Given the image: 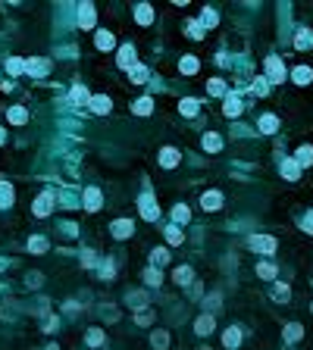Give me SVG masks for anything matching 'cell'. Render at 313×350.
I'll use <instances>...</instances> for the list:
<instances>
[{"label":"cell","instance_id":"74e56055","mask_svg":"<svg viewBox=\"0 0 313 350\" xmlns=\"http://www.w3.org/2000/svg\"><path fill=\"white\" fill-rule=\"evenodd\" d=\"M310 78H313V72H310L307 66H298V69H295V81H298V85H307Z\"/></svg>","mask_w":313,"mask_h":350},{"label":"cell","instance_id":"9c48e42d","mask_svg":"<svg viewBox=\"0 0 313 350\" xmlns=\"http://www.w3.org/2000/svg\"><path fill=\"white\" fill-rule=\"evenodd\" d=\"M160 166H163V169H172V166H179V150H172V147H163V150H160Z\"/></svg>","mask_w":313,"mask_h":350},{"label":"cell","instance_id":"8d00e7d4","mask_svg":"<svg viewBox=\"0 0 313 350\" xmlns=\"http://www.w3.org/2000/svg\"><path fill=\"white\" fill-rule=\"evenodd\" d=\"M144 282L154 288V285H160L163 282V275H160V269H154V266H150V269H144Z\"/></svg>","mask_w":313,"mask_h":350},{"label":"cell","instance_id":"7402d4cb","mask_svg":"<svg viewBox=\"0 0 313 350\" xmlns=\"http://www.w3.org/2000/svg\"><path fill=\"white\" fill-rule=\"evenodd\" d=\"M6 72L9 75H22V72H25V63H22L19 56H9V60H6Z\"/></svg>","mask_w":313,"mask_h":350},{"label":"cell","instance_id":"7a4b0ae2","mask_svg":"<svg viewBox=\"0 0 313 350\" xmlns=\"http://www.w3.org/2000/svg\"><path fill=\"white\" fill-rule=\"evenodd\" d=\"M285 78V63L279 56H266V81H273V85H279Z\"/></svg>","mask_w":313,"mask_h":350},{"label":"cell","instance_id":"4dcf8cb0","mask_svg":"<svg viewBox=\"0 0 313 350\" xmlns=\"http://www.w3.org/2000/svg\"><path fill=\"white\" fill-rule=\"evenodd\" d=\"M223 110H226V116H238V113H241V100L229 94V97H226V107H223Z\"/></svg>","mask_w":313,"mask_h":350},{"label":"cell","instance_id":"30bf717a","mask_svg":"<svg viewBox=\"0 0 313 350\" xmlns=\"http://www.w3.org/2000/svg\"><path fill=\"white\" fill-rule=\"evenodd\" d=\"M113 238H129L132 235V231H135V225L129 222V219H116V222H113Z\"/></svg>","mask_w":313,"mask_h":350},{"label":"cell","instance_id":"8992f818","mask_svg":"<svg viewBox=\"0 0 313 350\" xmlns=\"http://www.w3.org/2000/svg\"><path fill=\"white\" fill-rule=\"evenodd\" d=\"M53 209V191H44L38 200H34V216H47Z\"/></svg>","mask_w":313,"mask_h":350},{"label":"cell","instance_id":"cb8c5ba5","mask_svg":"<svg viewBox=\"0 0 313 350\" xmlns=\"http://www.w3.org/2000/svg\"><path fill=\"white\" fill-rule=\"evenodd\" d=\"M150 344H154L157 350H166V344H169V335H166L163 329H157V332H154V338H150Z\"/></svg>","mask_w":313,"mask_h":350},{"label":"cell","instance_id":"ab89813d","mask_svg":"<svg viewBox=\"0 0 313 350\" xmlns=\"http://www.w3.org/2000/svg\"><path fill=\"white\" fill-rule=\"evenodd\" d=\"M251 91H254V94H260V97H266V91H270V81H266V78H257V81L251 85Z\"/></svg>","mask_w":313,"mask_h":350},{"label":"cell","instance_id":"7dc6e473","mask_svg":"<svg viewBox=\"0 0 313 350\" xmlns=\"http://www.w3.org/2000/svg\"><path fill=\"white\" fill-rule=\"evenodd\" d=\"M129 303H132V307H144V294H141V291H135V294H129Z\"/></svg>","mask_w":313,"mask_h":350},{"label":"cell","instance_id":"1f68e13d","mask_svg":"<svg viewBox=\"0 0 313 350\" xmlns=\"http://www.w3.org/2000/svg\"><path fill=\"white\" fill-rule=\"evenodd\" d=\"M113 44H116V41H113L110 31H97V50H110Z\"/></svg>","mask_w":313,"mask_h":350},{"label":"cell","instance_id":"3957f363","mask_svg":"<svg viewBox=\"0 0 313 350\" xmlns=\"http://www.w3.org/2000/svg\"><path fill=\"white\" fill-rule=\"evenodd\" d=\"M25 72L28 75H47L50 72V63L41 60V56H31V60H25Z\"/></svg>","mask_w":313,"mask_h":350},{"label":"cell","instance_id":"277c9868","mask_svg":"<svg viewBox=\"0 0 313 350\" xmlns=\"http://www.w3.org/2000/svg\"><path fill=\"white\" fill-rule=\"evenodd\" d=\"M116 63H119L122 69H129V72L138 66V56H135V47H132V44H125V47L119 50V60H116Z\"/></svg>","mask_w":313,"mask_h":350},{"label":"cell","instance_id":"c3c4849f","mask_svg":"<svg viewBox=\"0 0 313 350\" xmlns=\"http://www.w3.org/2000/svg\"><path fill=\"white\" fill-rule=\"evenodd\" d=\"M135 319H138V325H150V322H154V316H150V313H147V310H144V313H138V316H135Z\"/></svg>","mask_w":313,"mask_h":350},{"label":"cell","instance_id":"d6986e66","mask_svg":"<svg viewBox=\"0 0 313 350\" xmlns=\"http://www.w3.org/2000/svg\"><path fill=\"white\" fill-rule=\"evenodd\" d=\"M91 110H94L97 116H103V113H110V97H91Z\"/></svg>","mask_w":313,"mask_h":350},{"label":"cell","instance_id":"8fae6325","mask_svg":"<svg viewBox=\"0 0 313 350\" xmlns=\"http://www.w3.org/2000/svg\"><path fill=\"white\" fill-rule=\"evenodd\" d=\"M100 200H103V197H100L97 188H88V191H85V209H91V213H94V209H100Z\"/></svg>","mask_w":313,"mask_h":350},{"label":"cell","instance_id":"7c38bea8","mask_svg":"<svg viewBox=\"0 0 313 350\" xmlns=\"http://www.w3.org/2000/svg\"><path fill=\"white\" fill-rule=\"evenodd\" d=\"M6 119L13 122V125H25V122H28V113L22 110V107H9V110H6Z\"/></svg>","mask_w":313,"mask_h":350},{"label":"cell","instance_id":"5bb4252c","mask_svg":"<svg viewBox=\"0 0 313 350\" xmlns=\"http://www.w3.org/2000/svg\"><path fill=\"white\" fill-rule=\"evenodd\" d=\"M219 203H223V194H219V191H210V194L201 197V206L204 209H219Z\"/></svg>","mask_w":313,"mask_h":350},{"label":"cell","instance_id":"f5cc1de1","mask_svg":"<svg viewBox=\"0 0 313 350\" xmlns=\"http://www.w3.org/2000/svg\"><path fill=\"white\" fill-rule=\"evenodd\" d=\"M310 310H313V303H310Z\"/></svg>","mask_w":313,"mask_h":350},{"label":"cell","instance_id":"4316f807","mask_svg":"<svg viewBox=\"0 0 313 350\" xmlns=\"http://www.w3.org/2000/svg\"><path fill=\"white\" fill-rule=\"evenodd\" d=\"M179 69L185 75H194L198 72V60H194V56H182V63H179Z\"/></svg>","mask_w":313,"mask_h":350},{"label":"cell","instance_id":"d590c367","mask_svg":"<svg viewBox=\"0 0 313 350\" xmlns=\"http://www.w3.org/2000/svg\"><path fill=\"white\" fill-rule=\"evenodd\" d=\"M72 100H75V103H91V97H88L85 85H72Z\"/></svg>","mask_w":313,"mask_h":350},{"label":"cell","instance_id":"83f0119b","mask_svg":"<svg viewBox=\"0 0 313 350\" xmlns=\"http://www.w3.org/2000/svg\"><path fill=\"white\" fill-rule=\"evenodd\" d=\"M223 344H226L229 350H232V347H238V344H241V332H238V329H229V332H226V338H223Z\"/></svg>","mask_w":313,"mask_h":350},{"label":"cell","instance_id":"816d5d0a","mask_svg":"<svg viewBox=\"0 0 313 350\" xmlns=\"http://www.w3.org/2000/svg\"><path fill=\"white\" fill-rule=\"evenodd\" d=\"M3 269H6V263H3V260H0V272H3Z\"/></svg>","mask_w":313,"mask_h":350},{"label":"cell","instance_id":"7bdbcfd3","mask_svg":"<svg viewBox=\"0 0 313 350\" xmlns=\"http://www.w3.org/2000/svg\"><path fill=\"white\" fill-rule=\"evenodd\" d=\"M257 275H260V278H273V275H276V266H273V263H260V266H257Z\"/></svg>","mask_w":313,"mask_h":350},{"label":"cell","instance_id":"5b68a950","mask_svg":"<svg viewBox=\"0 0 313 350\" xmlns=\"http://www.w3.org/2000/svg\"><path fill=\"white\" fill-rule=\"evenodd\" d=\"M251 250H260V253H273V250H276V238H266V235H254V238H251Z\"/></svg>","mask_w":313,"mask_h":350},{"label":"cell","instance_id":"ee69618b","mask_svg":"<svg viewBox=\"0 0 313 350\" xmlns=\"http://www.w3.org/2000/svg\"><path fill=\"white\" fill-rule=\"evenodd\" d=\"M207 91H210V94H216V97H219V94H226V81H219V78H213V81H210V85H207Z\"/></svg>","mask_w":313,"mask_h":350},{"label":"cell","instance_id":"e575fe53","mask_svg":"<svg viewBox=\"0 0 313 350\" xmlns=\"http://www.w3.org/2000/svg\"><path fill=\"white\" fill-rule=\"evenodd\" d=\"M85 341H88L91 347H100V344H103V332H100V329H88Z\"/></svg>","mask_w":313,"mask_h":350},{"label":"cell","instance_id":"60d3db41","mask_svg":"<svg viewBox=\"0 0 313 350\" xmlns=\"http://www.w3.org/2000/svg\"><path fill=\"white\" fill-rule=\"evenodd\" d=\"M132 81H135V85H144V81H147V69L144 66H135L132 69Z\"/></svg>","mask_w":313,"mask_h":350},{"label":"cell","instance_id":"2e32d148","mask_svg":"<svg viewBox=\"0 0 313 350\" xmlns=\"http://www.w3.org/2000/svg\"><path fill=\"white\" fill-rule=\"evenodd\" d=\"M282 175H285L288 181H295L298 175H301V166H298L295 160H282Z\"/></svg>","mask_w":313,"mask_h":350},{"label":"cell","instance_id":"f6af8a7d","mask_svg":"<svg viewBox=\"0 0 313 350\" xmlns=\"http://www.w3.org/2000/svg\"><path fill=\"white\" fill-rule=\"evenodd\" d=\"M201 25H207V28L216 25V13H213V9H204V13H201Z\"/></svg>","mask_w":313,"mask_h":350},{"label":"cell","instance_id":"484cf974","mask_svg":"<svg viewBox=\"0 0 313 350\" xmlns=\"http://www.w3.org/2000/svg\"><path fill=\"white\" fill-rule=\"evenodd\" d=\"M9 203H13V188H9V181H0V206Z\"/></svg>","mask_w":313,"mask_h":350},{"label":"cell","instance_id":"ac0fdd59","mask_svg":"<svg viewBox=\"0 0 313 350\" xmlns=\"http://www.w3.org/2000/svg\"><path fill=\"white\" fill-rule=\"evenodd\" d=\"M282 335H285V341H292V344H295V341H301V338H304V329H301L298 322H292V325H285V332H282Z\"/></svg>","mask_w":313,"mask_h":350},{"label":"cell","instance_id":"ffe728a7","mask_svg":"<svg viewBox=\"0 0 313 350\" xmlns=\"http://www.w3.org/2000/svg\"><path fill=\"white\" fill-rule=\"evenodd\" d=\"M219 147H223V138H219V135H204V150H210V154H216V150Z\"/></svg>","mask_w":313,"mask_h":350},{"label":"cell","instance_id":"f907efd6","mask_svg":"<svg viewBox=\"0 0 313 350\" xmlns=\"http://www.w3.org/2000/svg\"><path fill=\"white\" fill-rule=\"evenodd\" d=\"M6 141V132H3V128H0V144H3Z\"/></svg>","mask_w":313,"mask_h":350},{"label":"cell","instance_id":"44dd1931","mask_svg":"<svg viewBox=\"0 0 313 350\" xmlns=\"http://www.w3.org/2000/svg\"><path fill=\"white\" fill-rule=\"evenodd\" d=\"M194 332H198V335H210L213 332V316H201L198 322H194Z\"/></svg>","mask_w":313,"mask_h":350},{"label":"cell","instance_id":"b9f144b4","mask_svg":"<svg viewBox=\"0 0 313 350\" xmlns=\"http://www.w3.org/2000/svg\"><path fill=\"white\" fill-rule=\"evenodd\" d=\"M172 219H176V222H188V206L179 203L176 209H172Z\"/></svg>","mask_w":313,"mask_h":350},{"label":"cell","instance_id":"681fc988","mask_svg":"<svg viewBox=\"0 0 313 350\" xmlns=\"http://www.w3.org/2000/svg\"><path fill=\"white\" fill-rule=\"evenodd\" d=\"M304 231H310V235H313V213L304 216Z\"/></svg>","mask_w":313,"mask_h":350},{"label":"cell","instance_id":"f546056e","mask_svg":"<svg viewBox=\"0 0 313 350\" xmlns=\"http://www.w3.org/2000/svg\"><path fill=\"white\" fill-rule=\"evenodd\" d=\"M169 260V250H163V247H157L154 253H150V263H154V269H160V266H163Z\"/></svg>","mask_w":313,"mask_h":350},{"label":"cell","instance_id":"9a60e30c","mask_svg":"<svg viewBox=\"0 0 313 350\" xmlns=\"http://www.w3.org/2000/svg\"><path fill=\"white\" fill-rule=\"evenodd\" d=\"M295 47H298V50H307V47H313V31L301 28V31H298V38H295Z\"/></svg>","mask_w":313,"mask_h":350},{"label":"cell","instance_id":"836d02e7","mask_svg":"<svg viewBox=\"0 0 313 350\" xmlns=\"http://www.w3.org/2000/svg\"><path fill=\"white\" fill-rule=\"evenodd\" d=\"M172 278H176L179 285H191V266H179V269H176V275H172Z\"/></svg>","mask_w":313,"mask_h":350},{"label":"cell","instance_id":"52a82bcc","mask_svg":"<svg viewBox=\"0 0 313 350\" xmlns=\"http://www.w3.org/2000/svg\"><path fill=\"white\" fill-rule=\"evenodd\" d=\"M78 25H82V28H94V6H91V3L78 6Z\"/></svg>","mask_w":313,"mask_h":350},{"label":"cell","instance_id":"d4e9b609","mask_svg":"<svg viewBox=\"0 0 313 350\" xmlns=\"http://www.w3.org/2000/svg\"><path fill=\"white\" fill-rule=\"evenodd\" d=\"M295 163H298V166H310V163H313V147H301Z\"/></svg>","mask_w":313,"mask_h":350},{"label":"cell","instance_id":"bcb514c9","mask_svg":"<svg viewBox=\"0 0 313 350\" xmlns=\"http://www.w3.org/2000/svg\"><path fill=\"white\" fill-rule=\"evenodd\" d=\"M273 294L279 297V300H288V297H292V291H288V285H276V291H273Z\"/></svg>","mask_w":313,"mask_h":350},{"label":"cell","instance_id":"f35d334b","mask_svg":"<svg viewBox=\"0 0 313 350\" xmlns=\"http://www.w3.org/2000/svg\"><path fill=\"white\" fill-rule=\"evenodd\" d=\"M166 241H169V244H182V228H179V225H169V228H166Z\"/></svg>","mask_w":313,"mask_h":350},{"label":"cell","instance_id":"603a6c76","mask_svg":"<svg viewBox=\"0 0 313 350\" xmlns=\"http://www.w3.org/2000/svg\"><path fill=\"white\" fill-rule=\"evenodd\" d=\"M185 31H188V38H194V41H201L204 34H207V28L201 25V22H188V25H185Z\"/></svg>","mask_w":313,"mask_h":350},{"label":"cell","instance_id":"e0dca14e","mask_svg":"<svg viewBox=\"0 0 313 350\" xmlns=\"http://www.w3.org/2000/svg\"><path fill=\"white\" fill-rule=\"evenodd\" d=\"M276 128H279V119H276L273 113H266L263 119H260V132H263V135H273Z\"/></svg>","mask_w":313,"mask_h":350},{"label":"cell","instance_id":"d6a6232c","mask_svg":"<svg viewBox=\"0 0 313 350\" xmlns=\"http://www.w3.org/2000/svg\"><path fill=\"white\" fill-rule=\"evenodd\" d=\"M28 250L31 253H44V250H47V238H38V235L28 238Z\"/></svg>","mask_w":313,"mask_h":350},{"label":"cell","instance_id":"f1b7e54d","mask_svg":"<svg viewBox=\"0 0 313 350\" xmlns=\"http://www.w3.org/2000/svg\"><path fill=\"white\" fill-rule=\"evenodd\" d=\"M179 110H182L185 116H198V100H194V97H185V100L179 103Z\"/></svg>","mask_w":313,"mask_h":350},{"label":"cell","instance_id":"6da1fadb","mask_svg":"<svg viewBox=\"0 0 313 350\" xmlns=\"http://www.w3.org/2000/svg\"><path fill=\"white\" fill-rule=\"evenodd\" d=\"M138 209H141V216L147 219V222H157V216H160V203L154 200V194H141V200H138Z\"/></svg>","mask_w":313,"mask_h":350},{"label":"cell","instance_id":"4fadbf2b","mask_svg":"<svg viewBox=\"0 0 313 350\" xmlns=\"http://www.w3.org/2000/svg\"><path fill=\"white\" fill-rule=\"evenodd\" d=\"M132 113H138V116H150V113H154V100H150V97L135 100V103H132Z\"/></svg>","mask_w":313,"mask_h":350},{"label":"cell","instance_id":"ba28073f","mask_svg":"<svg viewBox=\"0 0 313 350\" xmlns=\"http://www.w3.org/2000/svg\"><path fill=\"white\" fill-rule=\"evenodd\" d=\"M135 22H138V25H150V22H154V6H150V3H138Z\"/></svg>","mask_w":313,"mask_h":350}]
</instances>
